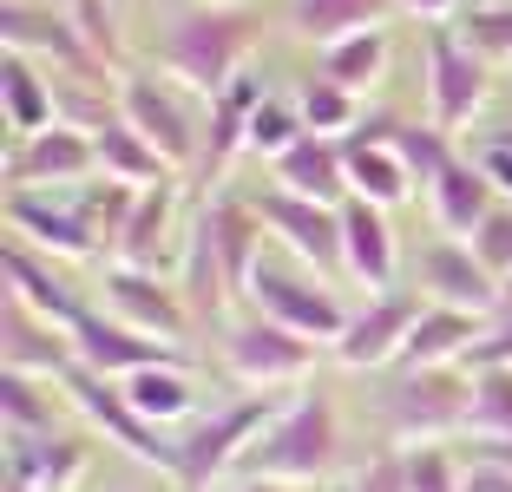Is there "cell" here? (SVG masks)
Returning <instances> with one entry per match:
<instances>
[{
	"instance_id": "cell-1",
	"label": "cell",
	"mask_w": 512,
	"mask_h": 492,
	"mask_svg": "<svg viewBox=\"0 0 512 492\" xmlns=\"http://www.w3.org/2000/svg\"><path fill=\"white\" fill-rule=\"evenodd\" d=\"M256 33H263V14H256V7L197 0L191 14L165 20V33H158V60H165L184 86H197L204 99H217V92L237 79V66L256 46Z\"/></svg>"
},
{
	"instance_id": "cell-2",
	"label": "cell",
	"mask_w": 512,
	"mask_h": 492,
	"mask_svg": "<svg viewBox=\"0 0 512 492\" xmlns=\"http://www.w3.org/2000/svg\"><path fill=\"white\" fill-rule=\"evenodd\" d=\"M335 407L329 394H302V401H283L270 414V427L256 433L243 447V473L250 479H270V486H309L335 466Z\"/></svg>"
},
{
	"instance_id": "cell-3",
	"label": "cell",
	"mask_w": 512,
	"mask_h": 492,
	"mask_svg": "<svg viewBox=\"0 0 512 492\" xmlns=\"http://www.w3.org/2000/svg\"><path fill=\"white\" fill-rule=\"evenodd\" d=\"M119 119L132 125L138 138H145L158 158L178 171V164H191L197 158V112H191V99H184L171 79H151V73H125L119 79Z\"/></svg>"
},
{
	"instance_id": "cell-4",
	"label": "cell",
	"mask_w": 512,
	"mask_h": 492,
	"mask_svg": "<svg viewBox=\"0 0 512 492\" xmlns=\"http://www.w3.org/2000/svg\"><path fill=\"white\" fill-rule=\"evenodd\" d=\"M270 414H276V401H263V394H250V401H230V407H217V414H204V420L191 427V440L178 447V479L204 492L230 460H243V447H250L263 427H270Z\"/></svg>"
},
{
	"instance_id": "cell-5",
	"label": "cell",
	"mask_w": 512,
	"mask_h": 492,
	"mask_svg": "<svg viewBox=\"0 0 512 492\" xmlns=\"http://www.w3.org/2000/svg\"><path fill=\"white\" fill-rule=\"evenodd\" d=\"M467 407H473V374L447 368V361L440 368H407L388 394V420L401 433H447L467 420Z\"/></svg>"
},
{
	"instance_id": "cell-6",
	"label": "cell",
	"mask_w": 512,
	"mask_h": 492,
	"mask_svg": "<svg viewBox=\"0 0 512 492\" xmlns=\"http://www.w3.org/2000/svg\"><path fill=\"white\" fill-rule=\"evenodd\" d=\"M73 348H79V368L92 374H138V368H191V361L178 355V342H158V335H145V328L119 322V315H79L73 328Z\"/></svg>"
},
{
	"instance_id": "cell-7",
	"label": "cell",
	"mask_w": 512,
	"mask_h": 492,
	"mask_svg": "<svg viewBox=\"0 0 512 492\" xmlns=\"http://www.w3.org/2000/svg\"><path fill=\"white\" fill-rule=\"evenodd\" d=\"M250 296H256V309L270 315V322L296 328V335H309V342H342V328H348V309L329 296V289L302 283V276H289V269H276V263H256Z\"/></svg>"
},
{
	"instance_id": "cell-8",
	"label": "cell",
	"mask_w": 512,
	"mask_h": 492,
	"mask_svg": "<svg viewBox=\"0 0 512 492\" xmlns=\"http://www.w3.org/2000/svg\"><path fill=\"white\" fill-rule=\"evenodd\" d=\"M224 361H230V374H237V381H250V388H276V381L309 374L316 342L263 315V322H243V328H230V335H224Z\"/></svg>"
},
{
	"instance_id": "cell-9",
	"label": "cell",
	"mask_w": 512,
	"mask_h": 492,
	"mask_svg": "<svg viewBox=\"0 0 512 492\" xmlns=\"http://www.w3.org/2000/svg\"><path fill=\"white\" fill-rule=\"evenodd\" d=\"M427 315V302L414 296V289H381L368 309H355V322L342 328V342H335V361L342 368H381V361H394L407 348V335H414V322Z\"/></svg>"
},
{
	"instance_id": "cell-10",
	"label": "cell",
	"mask_w": 512,
	"mask_h": 492,
	"mask_svg": "<svg viewBox=\"0 0 512 492\" xmlns=\"http://www.w3.org/2000/svg\"><path fill=\"white\" fill-rule=\"evenodd\" d=\"M427 99H434V125L460 132L486 99V60L460 33H427Z\"/></svg>"
},
{
	"instance_id": "cell-11",
	"label": "cell",
	"mask_w": 512,
	"mask_h": 492,
	"mask_svg": "<svg viewBox=\"0 0 512 492\" xmlns=\"http://www.w3.org/2000/svg\"><path fill=\"white\" fill-rule=\"evenodd\" d=\"M60 381H66V394H73V401L86 407V414L99 420V427H106L112 440H119V447H132L138 460H151L158 473H178V447H171L165 433L151 427V420L138 414V407L125 401V394H112V388H106V381H99L92 368H79V361H73V368H66Z\"/></svg>"
},
{
	"instance_id": "cell-12",
	"label": "cell",
	"mask_w": 512,
	"mask_h": 492,
	"mask_svg": "<svg viewBox=\"0 0 512 492\" xmlns=\"http://www.w3.org/2000/svg\"><path fill=\"white\" fill-rule=\"evenodd\" d=\"M250 210L276 230V237L296 243L316 269H348L342 263V210L335 204H316V197H296V191H283V184H270V191H256Z\"/></svg>"
},
{
	"instance_id": "cell-13",
	"label": "cell",
	"mask_w": 512,
	"mask_h": 492,
	"mask_svg": "<svg viewBox=\"0 0 512 492\" xmlns=\"http://www.w3.org/2000/svg\"><path fill=\"white\" fill-rule=\"evenodd\" d=\"M0 33H7V53H40V60H60L66 73H79V79H99V73H106V60L86 46V33H79L73 20L33 7V0H7Z\"/></svg>"
},
{
	"instance_id": "cell-14",
	"label": "cell",
	"mask_w": 512,
	"mask_h": 492,
	"mask_svg": "<svg viewBox=\"0 0 512 492\" xmlns=\"http://www.w3.org/2000/svg\"><path fill=\"white\" fill-rule=\"evenodd\" d=\"M421 289L434 302H453V309H480V315H499V302H506V289H499V276L473 256V243L460 250V237H440L421 250Z\"/></svg>"
},
{
	"instance_id": "cell-15",
	"label": "cell",
	"mask_w": 512,
	"mask_h": 492,
	"mask_svg": "<svg viewBox=\"0 0 512 492\" xmlns=\"http://www.w3.org/2000/svg\"><path fill=\"white\" fill-rule=\"evenodd\" d=\"M106 302H112L119 322L145 328V335H158V342H184V335H191V309H184L158 276H145V269H112Z\"/></svg>"
},
{
	"instance_id": "cell-16",
	"label": "cell",
	"mask_w": 512,
	"mask_h": 492,
	"mask_svg": "<svg viewBox=\"0 0 512 492\" xmlns=\"http://www.w3.org/2000/svg\"><path fill=\"white\" fill-rule=\"evenodd\" d=\"M92 158H99V145H92L86 132L46 125L40 138H20V145L7 151V184H14V191H27V184H60V178H79Z\"/></svg>"
},
{
	"instance_id": "cell-17",
	"label": "cell",
	"mask_w": 512,
	"mask_h": 492,
	"mask_svg": "<svg viewBox=\"0 0 512 492\" xmlns=\"http://www.w3.org/2000/svg\"><path fill=\"white\" fill-rule=\"evenodd\" d=\"M342 263H348L355 283L394 289V263H401V250H394V230H388V217H381V204H368V197L342 204Z\"/></svg>"
},
{
	"instance_id": "cell-18",
	"label": "cell",
	"mask_w": 512,
	"mask_h": 492,
	"mask_svg": "<svg viewBox=\"0 0 512 492\" xmlns=\"http://www.w3.org/2000/svg\"><path fill=\"white\" fill-rule=\"evenodd\" d=\"M486 342V315L480 309H453V302H427V315L414 322V335H407L401 361L407 368H440V361H467L473 348Z\"/></svg>"
},
{
	"instance_id": "cell-19",
	"label": "cell",
	"mask_w": 512,
	"mask_h": 492,
	"mask_svg": "<svg viewBox=\"0 0 512 492\" xmlns=\"http://www.w3.org/2000/svg\"><path fill=\"white\" fill-rule=\"evenodd\" d=\"M66 335L60 322H33V309L20 296H7V315H0V348H7V368L14 374H53L60 381L66 368H73V355H66Z\"/></svg>"
},
{
	"instance_id": "cell-20",
	"label": "cell",
	"mask_w": 512,
	"mask_h": 492,
	"mask_svg": "<svg viewBox=\"0 0 512 492\" xmlns=\"http://www.w3.org/2000/svg\"><path fill=\"white\" fill-rule=\"evenodd\" d=\"M276 184L296 197H316V204H342L348 197V171H342V145L335 138H316V132H302L289 151H276L270 158Z\"/></svg>"
},
{
	"instance_id": "cell-21",
	"label": "cell",
	"mask_w": 512,
	"mask_h": 492,
	"mask_svg": "<svg viewBox=\"0 0 512 492\" xmlns=\"http://www.w3.org/2000/svg\"><path fill=\"white\" fill-rule=\"evenodd\" d=\"M342 145V171H348V191L355 197H368V204H407L414 197V171L401 164V151L394 145H375V138H335Z\"/></svg>"
},
{
	"instance_id": "cell-22",
	"label": "cell",
	"mask_w": 512,
	"mask_h": 492,
	"mask_svg": "<svg viewBox=\"0 0 512 492\" xmlns=\"http://www.w3.org/2000/svg\"><path fill=\"white\" fill-rule=\"evenodd\" d=\"M493 178H486L480 164H447V171H440L434 178V217H440V230H447V237H473V230L486 224V217H493Z\"/></svg>"
},
{
	"instance_id": "cell-23",
	"label": "cell",
	"mask_w": 512,
	"mask_h": 492,
	"mask_svg": "<svg viewBox=\"0 0 512 492\" xmlns=\"http://www.w3.org/2000/svg\"><path fill=\"white\" fill-rule=\"evenodd\" d=\"M7 217H14V230H27V237H40V250H60V256H92V224L79 217L73 197H60V204H33L27 191L7 197Z\"/></svg>"
},
{
	"instance_id": "cell-24",
	"label": "cell",
	"mask_w": 512,
	"mask_h": 492,
	"mask_svg": "<svg viewBox=\"0 0 512 492\" xmlns=\"http://www.w3.org/2000/svg\"><path fill=\"white\" fill-rule=\"evenodd\" d=\"M394 14V0H289V27L309 46H335L348 33H368Z\"/></svg>"
},
{
	"instance_id": "cell-25",
	"label": "cell",
	"mask_w": 512,
	"mask_h": 492,
	"mask_svg": "<svg viewBox=\"0 0 512 492\" xmlns=\"http://www.w3.org/2000/svg\"><path fill=\"white\" fill-rule=\"evenodd\" d=\"M211 217V243H217V263H224V283H230V296H250V283H256V210H243V204H217V210H204Z\"/></svg>"
},
{
	"instance_id": "cell-26",
	"label": "cell",
	"mask_w": 512,
	"mask_h": 492,
	"mask_svg": "<svg viewBox=\"0 0 512 492\" xmlns=\"http://www.w3.org/2000/svg\"><path fill=\"white\" fill-rule=\"evenodd\" d=\"M53 125V79L33 66V53H7V132L40 138Z\"/></svg>"
},
{
	"instance_id": "cell-27",
	"label": "cell",
	"mask_w": 512,
	"mask_h": 492,
	"mask_svg": "<svg viewBox=\"0 0 512 492\" xmlns=\"http://www.w3.org/2000/svg\"><path fill=\"white\" fill-rule=\"evenodd\" d=\"M7 289H14V296L27 302V309H40L46 322H60L66 335H73V328H79V315H86L73 296H66V283H60V276H53V269H40L27 250H20V243L7 250Z\"/></svg>"
},
{
	"instance_id": "cell-28",
	"label": "cell",
	"mask_w": 512,
	"mask_h": 492,
	"mask_svg": "<svg viewBox=\"0 0 512 492\" xmlns=\"http://www.w3.org/2000/svg\"><path fill=\"white\" fill-rule=\"evenodd\" d=\"M92 145H99V164H106L119 184H165V171H171V164L158 158L125 119H106L99 132H92Z\"/></svg>"
},
{
	"instance_id": "cell-29",
	"label": "cell",
	"mask_w": 512,
	"mask_h": 492,
	"mask_svg": "<svg viewBox=\"0 0 512 492\" xmlns=\"http://www.w3.org/2000/svg\"><path fill=\"white\" fill-rule=\"evenodd\" d=\"M467 427L480 433L486 447H512V361L473 368V407H467Z\"/></svg>"
},
{
	"instance_id": "cell-30",
	"label": "cell",
	"mask_w": 512,
	"mask_h": 492,
	"mask_svg": "<svg viewBox=\"0 0 512 492\" xmlns=\"http://www.w3.org/2000/svg\"><path fill=\"white\" fill-rule=\"evenodd\" d=\"M381 73H388V40H381V27L322 46V79H335V86H348V92H368Z\"/></svg>"
},
{
	"instance_id": "cell-31",
	"label": "cell",
	"mask_w": 512,
	"mask_h": 492,
	"mask_svg": "<svg viewBox=\"0 0 512 492\" xmlns=\"http://www.w3.org/2000/svg\"><path fill=\"white\" fill-rule=\"evenodd\" d=\"M125 401H132L151 427H165V420L191 414V368H138V374H125Z\"/></svg>"
},
{
	"instance_id": "cell-32",
	"label": "cell",
	"mask_w": 512,
	"mask_h": 492,
	"mask_svg": "<svg viewBox=\"0 0 512 492\" xmlns=\"http://www.w3.org/2000/svg\"><path fill=\"white\" fill-rule=\"evenodd\" d=\"M165 224H171V184H151L145 197H132V217L119 230V250L132 256V269H145L151 256L165 250Z\"/></svg>"
},
{
	"instance_id": "cell-33",
	"label": "cell",
	"mask_w": 512,
	"mask_h": 492,
	"mask_svg": "<svg viewBox=\"0 0 512 492\" xmlns=\"http://www.w3.org/2000/svg\"><path fill=\"white\" fill-rule=\"evenodd\" d=\"M53 374H14L0 381V401H7V433H53Z\"/></svg>"
},
{
	"instance_id": "cell-34",
	"label": "cell",
	"mask_w": 512,
	"mask_h": 492,
	"mask_svg": "<svg viewBox=\"0 0 512 492\" xmlns=\"http://www.w3.org/2000/svg\"><path fill=\"white\" fill-rule=\"evenodd\" d=\"M355 99H362V92L335 86V79H309V86H302V125H309L316 138H348Z\"/></svg>"
},
{
	"instance_id": "cell-35",
	"label": "cell",
	"mask_w": 512,
	"mask_h": 492,
	"mask_svg": "<svg viewBox=\"0 0 512 492\" xmlns=\"http://www.w3.org/2000/svg\"><path fill=\"white\" fill-rule=\"evenodd\" d=\"M381 138L401 151V164L414 171V184H434L440 171L453 164V158H447V132H440V125H434V132H427V125H388Z\"/></svg>"
},
{
	"instance_id": "cell-36",
	"label": "cell",
	"mask_w": 512,
	"mask_h": 492,
	"mask_svg": "<svg viewBox=\"0 0 512 492\" xmlns=\"http://www.w3.org/2000/svg\"><path fill=\"white\" fill-rule=\"evenodd\" d=\"M302 132H309V125H302V99L270 92V99L250 112V151H270V158H276V151H289Z\"/></svg>"
},
{
	"instance_id": "cell-37",
	"label": "cell",
	"mask_w": 512,
	"mask_h": 492,
	"mask_svg": "<svg viewBox=\"0 0 512 492\" xmlns=\"http://www.w3.org/2000/svg\"><path fill=\"white\" fill-rule=\"evenodd\" d=\"M460 40H467L480 60H512V0H480V7L460 20Z\"/></svg>"
},
{
	"instance_id": "cell-38",
	"label": "cell",
	"mask_w": 512,
	"mask_h": 492,
	"mask_svg": "<svg viewBox=\"0 0 512 492\" xmlns=\"http://www.w3.org/2000/svg\"><path fill=\"white\" fill-rule=\"evenodd\" d=\"M460 473L447 447H407V492H460Z\"/></svg>"
},
{
	"instance_id": "cell-39",
	"label": "cell",
	"mask_w": 512,
	"mask_h": 492,
	"mask_svg": "<svg viewBox=\"0 0 512 492\" xmlns=\"http://www.w3.org/2000/svg\"><path fill=\"white\" fill-rule=\"evenodd\" d=\"M467 243H473V256H480V263L499 276V289H506V283H512V204H499Z\"/></svg>"
},
{
	"instance_id": "cell-40",
	"label": "cell",
	"mask_w": 512,
	"mask_h": 492,
	"mask_svg": "<svg viewBox=\"0 0 512 492\" xmlns=\"http://www.w3.org/2000/svg\"><path fill=\"white\" fill-rule=\"evenodd\" d=\"M73 7V27L86 33V46L99 53V60H119V20H112L106 0H66Z\"/></svg>"
},
{
	"instance_id": "cell-41",
	"label": "cell",
	"mask_w": 512,
	"mask_h": 492,
	"mask_svg": "<svg viewBox=\"0 0 512 492\" xmlns=\"http://www.w3.org/2000/svg\"><path fill=\"white\" fill-rule=\"evenodd\" d=\"M355 492H407V447L401 453H375L355 473Z\"/></svg>"
},
{
	"instance_id": "cell-42",
	"label": "cell",
	"mask_w": 512,
	"mask_h": 492,
	"mask_svg": "<svg viewBox=\"0 0 512 492\" xmlns=\"http://www.w3.org/2000/svg\"><path fill=\"white\" fill-rule=\"evenodd\" d=\"M460 492H512V466L493 460V453H473L467 473H460Z\"/></svg>"
},
{
	"instance_id": "cell-43",
	"label": "cell",
	"mask_w": 512,
	"mask_h": 492,
	"mask_svg": "<svg viewBox=\"0 0 512 492\" xmlns=\"http://www.w3.org/2000/svg\"><path fill=\"white\" fill-rule=\"evenodd\" d=\"M480 171L493 178V191H499V197H512V138H506V132H493V138H486Z\"/></svg>"
},
{
	"instance_id": "cell-44",
	"label": "cell",
	"mask_w": 512,
	"mask_h": 492,
	"mask_svg": "<svg viewBox=\"0 0 512 492\" xmlns=\"http://www.w3.org/2000/svg\"><path fill=\"white\" fill-rule=\"evenodd\" d=\"M230 492H302V486H270V479H243V486H230Z\"/></svg>"
},
{
	"instance_id": "cell-45",
	"label": "cell",
	"mask_w": 512,
	"mask_h": 492,
	"mask_svg": "<svg viewBox=\"0 0 512 492\" xmlns=\"http://www.w3.org/2000/svg\"><path fill=\"white\" fill-rule=\"evenodd\" d=\"M407 7H414V14H427V20H434V14H447L453 0H407Z\"/></svg>"
},
{
	"instance_id": "cell-46",
	"label": "cell",
	"mask_w": 512,
	"mask_h": 492,
	"mask_svg": "<svg viewBox=\"0 0 512 492\" xmlns=\"http://www.w3.org/2000/svg\"><path fill=\"white\" fill-rule=\"evenodd\" d=\"M7 492H40V486H27V479H7Z\"/></svg>"
},
{
	"instance_id": "cell-47",
	"label": "cell",
	"mask_w": 512,
	"mask_h": 492,
	"mask_svg": "<svg viewBox=\"0 0 512 492\" xmlns=\"http://www.w3.org/2000/svg\"><path fill=\"white\" fill-rule=\"evenodd\" d=\"M486 453H493V460H506V466H512V447H486Z\"/></svg>"
},
{
	"instance_id": "cell-48",
	"label": "cell",
	"mask_w": 512,
	"mask_h": 492,
	"mask_svg": "<svg viewBox=\"0 0 512 492\" xmlns=\"http://www.w3.org/2000/svg\"><path fill=\"white\" fill-rule=\"evenodd\" d=\"M506 138H512V125H506Z\"/></svg>"
},
{
	"instance_id": "cell-49",
	"label": "cell",
	"mask_w": 512,
	"mask_h": 492,
	"mask_svg": "<svg viewBox=\"0 0 512 492\" xmlns=\"http://www.w3.org/2000/svg\"><path fill=\"white\" fill-rule=\"evenodd\" d=\"M348 492H355V486H348Z\"/></svg>"
}]
</instances>
